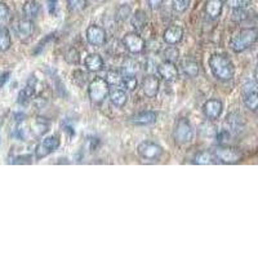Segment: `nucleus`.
<instances>
[{"label":"nucleus","instance_id":"obj_1","mask_svg":"<svg viewBox=\"0 0 258 258\" xmlns=\"http://www.w3.org/2000/svg\"><path fill=\"white\" fill-rule=\"evenodd\" d=\"M213 77L220 82H230L234 79L235 68L231 59L223 54H213L208 61Z\"/></svg>","mask_w":258,"mask_h":258},{"label":"nucleus","instance_id":"obj_2","mask_svg":"<svg viewBox=\"0 0 258 258\" xmlns=\"http://www.w3.org/2000/svg\"><path fill=\"white\" fill-rule=\"evenodd\" d=\"M258 40V29L255 27H248L243 29L231 39L230 41V48L235 53H241L244 50L249 49L252 45H254Z\"/></svg>","mask_w":258,"mask_h":258},{"label":"nucleus","instance_id":"obj_3","mask_svg":"<svg viewBox=\"0 0 258 258\" xmlns=\"http://www.w3.org/2000/svg\"><path fill=\"white\" fill-rule=\"evenodd\" d=\"M110 84L103 78H94L88 85L89 100L93 103H101L109 97Z\"/></svg>","mask_w":258,"mask_h":258},{"label":"nucleus","instance_id":"obj_4","mask_svg":"<svg viewBox=\"0 0 258 258\" xmlns=\"http://www.w3.org/2000/svg\"><path fill=\"white\" fill-rule=\"evenodd\" d=\"M173 137L177 144L181 145L190 144L192 141L194 137H195V131H194V126L191 125L188 119L182 117V119L177 121L173 131Z\"/></svg>","mask_w":258,"mask_h":258},{"label":"nucleus","instance_id":"obj_5","mask_svg":"<svg viewBox=\"0 0 258 258\" xmlns=\"http://www.w3.org/2000/svg\"><path fill=\"white\" fill-rule=\"evenodd\" d=\"M138 155L146 161H159L164 155V149L153 141H144L137 147Z\"/></svg>","mask_w":258,"mask_h":258},{"label":"nucleus","instance_id":"obj_6","mask_svg":"<svg viewBox=\"0 0 258 258\" xmlns=\"http://www.w3.org/2000/svg\"><path fill=\"white\" fill-rule=\"evenodd\" d=\"M213 154L217 158L218 163L222 164H236L241 160V154L236 149L227 146V145H218L213 147Z\"/></svg>","mask_w":258,"mask_h":258},{"label":"nucleus","instance_id":"obj_7","mask_svg":"<svg viewBox=\"0 0 258 258\" xmlns=\"http://www.w3.org/2000/svg\"><path fill=\"white\" fill-rule=\"evenodd\" d=\"M61 141H59L58 136H48L41 142H39L35 147V159L40 160V159L47 158L52 153H54L56 150H58Z\"/></svg>","mask_w":258,"mask_h":258},{"label":"nucleus","instance_id":"obj_8","mask_svg":"<svg viewBox=\"0 0 258 258\" xmlns=\"http://www.w3.org/2000/svg\"><path fill=\"white\" fill-rule=\"evenodd\" d=\"M123 45L129 53L132 54H138V53L144 52L146 43H145L144 38H142L137 31L135 32H126L123 36Z\"/></svg>","mask_w":258,"mask_h":258},{"label":"nucleus","instance_id":"obj_9","mask_svg":"<svg viewBox=\"0 0 258 258\" xmlns=\"http://www.w3.org/2000/svg\"><path fill=\"white\" fill-rule=\"evenodd\" d=\"M106 30L98 25H91L85 31V38L93 47H102L106 43Z\"/></svg>","mask_w":258,"mask_h":258},{"label":"nucleus","instance_id":"obj_10","mask_svg":"<svg viewBox=\"0 0 258 258\" xmlns=\"http://www.w3.org/2000/svg\"><path fill=\"white\" fill-rule=\"evenodd\" d=\"M222 110L223 103L218 98H212V100L206 101L203 105V112H204L207 119L211 121L220 119V116L222 115Z\"/></svg>","mask_w":258,"mask_h":258},{"label":"nucleus","instance_id":"obj_11","mask_svg":"<svg viewBox=\"0 0 258 258\" xmlns=\"http://www.w3.org/2000/svg\"><path fill=\"white\" fill-rule=\"evenodd\" d=\"M158 74L161 79L167 80V82H174L178 78V69L174 62L164 61L159 64Z\"/></svg>","mask_w":258,"mask_h":258},{"label":"nucleus","instance_id":"obj_12","mask_svg":"<svg viewBox=\"0 0 258 258\" xmlns=\"http://www.w3.org/2000/svg\"><path fill=\"white\" fill-rule=\"evenodd\" d=\"M226 125L229 126L227 131H230L232 135H240L245 129V121H244V117L240 114L231 112L226 117Z\"/></svg>","mask_w":258,"mask_h":258},{"label":"nucleus","instance_id":"obj_13","mask_svg":"<svg viewBox=\"0 0 258 258\" xmlns=\"http://www.w3.org/2000/svg\"><path fill=\"white\" fill-rule=\"evenodd\" d=\"M159 89H160V82L155 75H147L142 82V91H144L145 96H147L149 98H154L158 96Z\"/></svg>","mask_w":258,"mask_h":258},{"label":"nucleus","instance_id":"obj_14","mask_svg":"<svg viewBox=\"0 0 258 258\" xmlns=\"http://www.w3.org/2000/svg\"><path fill=\"white\" fill-rule=\"evenodd\" d=\"M183 38V29L178 25H173L169 26L163 34V39L168 45H176Z\"/></svg>","mask_w":258,"mask_h":258},{"label":"nucleus","instance_id":"obj_15","mask_svg":"<svg viewBox=\"0 0 258 258\" xmlns=\"http://www.w3.org/2000/svg\"><path fill=\"white\" fill-rule=\"evenodd\" d=\"M158 120V114L154 111H142L135 114L131 117V121L136 125H151Z\"/></svg>","mask_w":258,"mask_h":258},{"label":"nucleus","instance_id":"obj_16","mask_svg":"<svg viewBox=\"0 0 258 258\" xmlns=\"http://www.w3.org/2000/svg\"><path fill=\"white\" fill-rule=\"evenodd\" d=\"M109 100L114 107L121 109V107L125 106L126 101H128V94H126V91L121 88H112L110 89Z\"/></svg>","mask_w":258,"mask_h":258},{"label":"nucleus","instance_id":"obj_17","mask_svg":"<svg viewBox=\"0 0 258 258\" xmlns=\"http://www.w3.org/2000/svg\"><path fill=\"white\" fill-rule=\"evenodd\" d=\"M103 64H105L103 58L100 54H97V53H91L84 59L85 69L91 71V73H98V71H101L103 69Z\"/></svg>","mask_w":258,"mask_h":258},{"label":"nucleus","instance_id":"obj_18","mask_svg":"<svg viewBox=\"0 0 258 258\" xmlns=\"http://www.w3.org/2000/svg\"><path fill=\"white\" fill-rule=\"evenodd\" d=\"M223 9V0H207L204 11L206 15L208 16L211 20H217L220 18L221 13Z\"/></svg>","mask_w":258,"mask_h":258},{"label":"nucleus","instance_id":"obj_19","mask_svg":"<svg viewBox=\"0 0 258 258\" xmlns=\"http://www.w3.org/2000/svg\"><path fill=\"white\" fill-rule=\"evenodd\" d=\"M147 15L145 11L142 9H138L131 16V24H132V27L136 30L137 32H141L146 29L147 26Z\"/></svg>","mask_w":258,"mask_h":258},{"label":"nucleus","instance_id":"obj_20","mask_svg":"<svg viewBox=\"0 0 258 258\" xmlns=\"http://www.w3.org/2000/svg\"><path fill=\"white\" fill-rule=\"evenodd\" d=\"M192 163L197 165H213L217 164L218 160L213 154V151L206 150V151H200V153L194 156Z\"/></svg>","mask_w":258,"mask_h":258},{"label":"nucleus","instance_id":"obj_21","mask_svg":"<svg viewBox=\"0 0 258 258\" xmlns=\"http://www.w3.org/2000/svg\"><path fill=\"white\" fill-rule=\"evenodd\" d=\"M34 32V22L29 18H24L17 24V35L22 40H26Z\"/></svg>","mask_w":258,"mask_h":258},{"label":"nucleus","instance_id":"obj_22","mask_svg":"<svg viewBox=\"0 0 258 258\" xmlns=\"http://www.w3.org/2000/svg\"><path fill=\"white\" fill-rule=\"evenodd\" d=\"M244 105L246 109H249L250 111H257L258 110V92L255 88L250 87V88H245V93H244Z\"/></svg>","mask_w":258,"mask_h":258},{"label":"nucleus","instance_id":"obj_23","mask_svg":"<svg viewBox=\"0 0 258 258\" xmlns=\"http://www.w3.org/2000/svg\"><path fill=\"white\" fill-rule=\"evenodd\" d=\"M22 13H24L25 18L34 20L40 13V6L36 3L35 0H27L26 3L24 4V7H22Z\"/></svg>","mask_w":258,"mask_h":258},{"label":"nucleus","instance_id":"obj_24","mask_svg":"<svg viewBox=\"0 0 258 258\" xmlns=\"http://www.w3.org/2000/svg\"><path fill=\"white\" fill-rule=\"evenodd\" d=\"M12 45L11 32L6 26H0V52H7Z\"/></svg>","mask_w":258,"mask_h":258},{"label":"nucleus","instance_id":"obj_25","mask_svg":"<svg viewBox=\"0 0 258 258\" xmlns=\"http://www.w3.org/2000/svg\"><path fill=\"white\" fill-rule=\"evenodd\" d=\"M35 96V85L34 84H27L22 91L18 94V103L21 105H26L27 102H30L32 97Z\"/></svg>","mask_w":258,"mask_h":258},{"label":"nucleus","instance_id":"obj_26","mask_svg":"<svg viewBox=\"0 0 258 258\" xmlns=\"http://www.w3.org/2000/svg\"><path fill=\"white\" fill-rule=\"evenodd\" d=\"M182 70L185 73L186 77L188 78H197L199 75V64L195 61L187 59L182 63Z\"/></svg>","mask_w":258,"mask_h":258},{"label":"nucleus","instance_id":"obj_27","mask_svg":"<svg viewBox=\"0 0 258 258\" xmlns=\"http://www.w3.org/2000/svg\"><path fill=\"white\" fill-rule=\"evenodd\" d=\"M120 87H123L124 91L126 92H133L138 87V80L136 75H123L121 79Z\"/></svg>","mask_w":258,"mask_h":258},{"label":"nucleus","instance_id":"obj_28","mask_svg":"<svg viewBox=\"0 0 258 258\" xmlns=\"http://www.w3.org/2000/svg\"><path fill=\"white\" fill-rule=\"evenodd\" d=\"M106 82L110 85H120L121 79H123V74L116 70H109L106 73Z\"/></svg>","mask_w":258,"mask_h":258},{"label":"nucleus","instance_id":"obj_29","mask_svg":"<svg viewBox=\"0 0 258 258\" xmlns=\"http://www.w3.org/2000/svg\"><path fill=\"white\" fill-rule=\"evenodd\" d=\"M163 56H164L165 61H169V62H176L177 59L179 58V50L177 49L176 47L173 45H169L164 49L163 52Z\"/></svg>","mask_w":258,"mask_h":258},{"label":"nucleus","instance_id":"obj_30","mask_svg":"<svg viewBox=\"0 0 258 258\" xmlns=\"http://www.w3.org/2000/svg\"><path fill=\"white\" fill-rule=\"evenodd\" d=\"M132 16V9L128 4H121L119 8L116 9V20L119 21H126Z\"/></svg>","mask_w":258,"mask_h":258},{"label":"nucleus","instance_id":"obj_31","mask_svg":"<svg viewBox=\"0 0 258 258\" xmlns=\"http://www.w3.org/2000/svg\"><path fill=\"white\" fill-rule=\"evenodd\" d=\"M252 3V0H226V6L231 9L248 8Z\"/></svg>","mask_w":258,"mask_h":258},{"label":"nucleus","instance_id":"obj_32","mask_svg":"<svg viewBox=\"0 0 258 258\" xmlns=\"http://www.w3.org/2000/svg\"><path fill=\"white\" fill-rule=\"evenodd\" d=\"M191 0H172V7L177 13L186 12L190 7Z\"/></svg>","mask_w":258,"mask_h":258},{"label":"nucleus","instance_id":"obj_33","mask_svg":"<svg viewBox=\"0 0 258 258\" xmlns=\"http://www.w3.org/2000/svg\"><path fill=\"white\" fill-rule=\"evenodd\" d=\"M11 18V9L6 3H0V26H6Z\"/></svg>","mask_w":258,"mask_h":258},{"label":"nucleus","instance_id":"obj_34","mask_svg":"<svg viewBox=\"0 0 258 258\" xmlns=\"http://www.w3.org/2000/svg\"><path fill=\"white\" fill-rule=\"evenodd\" d=\"M64 59L69 62L70 64H78L80 61V54L75 48H71L70 50H68L66 56H64Z\"/></svg>","mask_w":258,"mask_h":258},{"label":"nucleus","instance_id":"obj_35","mask_svg":"<svg viewBox=\"0 0 258 258\" xmlns=\"http://www.w3.org/2000/svg\"><path fill=\"white\" fill-rule=\"evenodd\" d=\"M232 20L236 21V22H241V21L246 20L248 18V12H246V8L241 9H232Z\"/></svg>","mask_w":258,"mask_h":258},{"label":"nucleus","instance_id":"obj_36","mask_svg":"<svg viewBox=\"0 0 258 258\" xmlns=\"http://www.w3.org/2000/svg\"><path fill=\"white\" fill-rule=\"evenodd\" d=\"M69 6L74 11H83L87 7V2L85 0H68Z\"/></svg>","mask_w":258,"mask_h":258},{"label":"nucleus","instance_id":"obj_37","mask_svg":"<svg viewBox=\"0 0 258 258\" xmlns=\"http://www.w3.org/2000/svg\"><path fill=\"white\" fill-rule=\"evenodd\" d=\"M35 129H38V135H43V133H45L49 129V123L39 119L35 124Z\"/></svg>","mask_w":258,"mask_h":258},{"label":"nucleus","instance_id":"obj_38","mask_svg":"<svg viewBox=\"0 0 258 258\" xmlns=\"http://www.w3.org/2000/svg\"><path fill=\"white\" fill-rule=\"evenodd\" d=\"M47 6L50 15H54L57 12V8H58V0H47Z\"/></svg>","mask_w":258,"mask_h":258},{"label":"nucleus","instance_id":"obj_39","mask_svg":"<svg viewBox=\"0 0 258 258\" xmlns=\"http://www.w3.org/2000/svg\"><path fill=\"white\" fill-rule=\"evenodd\" d=\"M147 3H149V7L153 11H155V9L160 8L161 4L164 3V0H147Z\"/></svg>","mask_w":258,"mask_h":258},{"label":"nucleus","instance_id":"obj_40","mask_svg":"<svg viewBox=\"0 0 258 258\" xmlns=\"http://www.w3.org/2000/svg\"><path fill=\"white\" fill-rule=\"evenodd\" d=\"M9 78H11V73H9V71H7V73H3L2 75H0V89L3 88L4 85L7 84V82L9 80Z\"/></svg>","mask_w":258,"mask_h":258},{"label":"nucleus","instance_id":"obj_41","mask_svg":"<svg viewBox=\"0 0 258 258\" xmlns=\"http://www.w3.org/2000/svg\"><path fill=\"white\" fill-rule=\"evenodd\" d=\"M254 79H255V82H257V84H258V66L255 68V70H254Z\"/></svg>","mask_w":258,"mask_h":258}]
</instances>
